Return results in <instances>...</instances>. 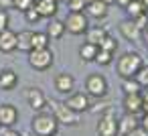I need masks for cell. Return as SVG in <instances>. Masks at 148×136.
I'll use <instances>...</instances> for the list:
<instances>
[{
	"instance_id": "obj_1",
	"label": "cell",
	"mask_w": 148,
	"mask_h": 136,
	"mask_svg": "<svg viewBox=\"0 0 148 136\" xmlns=\"http://www.w3.org/2000/svg\"><path fill=\"white\" fill-rule=\"evenodd\" d=\"M57 126H59V122H57V118L53 114L41 112V114H37L33 118L31 130H33L35 136H53V134H57Z\"/></svg>"
},
{
	"instance_id": "obj_2",
	"label": "cell",
	"mask_w": 148,
	"mask_h": 136,
	"mask_svg": "<svg viewBox=\"0 0 148 136\" xmlns=\"http://www.w3.org/2000/svg\"><path fill=\"white\" fill-rule=\"evenodd\" d=\"M55 57H53V51L47 47V49H31L29 51V65L37 71H47L51 65H53Z\"/></svg>"
},
{
	"instance_id": "obj_3",
	"label": "cell",
	"mask_w": 148,
	"mask_h": 136,
	"mask_svg": "<svg viewBox=\"0 0 148 136\" xmlns=\"http://www.w3.org/2000/svg\"><path fill=\"white\" fill-rule=\"evenodd\" d=\"M142 65H144V61L138 53H126L118 61V73L122 77H134Z\"/></svg>"
},
{
	"instance_id": "obj_4",
	"label": "cell",
	"mask_w": 148,
	"mask_h": 136,
	"mask_svg": "<svg viewBox=\"0 0 148 136\" xmlns=\"http://www.w3.org/2000/svg\"><path fill=\"white\" fill-rule=\"evenodd\" d=\"M65 25V31L71 33V35H83L89 27V21H87V14L85 12H69L67 19L63 21Z\"/></svg>"
},
{
	"instance_id": "obj_5",
	"label": "cell",
	"mask_w": 148,
	"mask_h": 136,
	"mask_svg": "<svg viewBox=\"0 0 148 136\" xmlns=\"http://www.w3.org/2000/svg\"><path fill=\"white\" fill-rule=\"evenodd\" d=\"M51 110H53V116L57 118V122H61V124L75 126V124L79 122V114L73 112L71 108H67L63 102H55V100H51Z\"/></svg>"
},
{
	"instance_id": "obj_6",
	"label": "cell",
	"mask_w": 148,
	"mask_h": 136,
	"mask_svg": "<svg viewBox=\"0 0 148 136\" xmlns=\"http://www.w3.org/2000/svg\"><path fill=\"white\" fill-rule=\"evenodd\" d=\"M97 134L99 136H116L118 134V120L114 116V112H106L101 118H99V124H97Z\"/></svg>"
},
{
	"instance_id": "obj_7",
	"label": "cell",
	"mask_w": 148,
	"mask_h": 136,
	"mask_svg": "<svg viewBox=\"0 0 148 136\" xmlns=\"http://www.w3.org/2000/svg\"><path fill=\"white\" fill-rule=\"evenodd\" d=\"M85 89H87V93L93 95V98H103L106 91H108L106 77H103V75H89L87 81H85Z\"/></svg>"
},
{
	"instance_id": "obj_8",
	"label": "cell",
	"mask_w": 148,
	"mask_h": 136,
	"mask_svg": "<svg viewBox=\"0 0 148 136\" xmlns=\"http://www.w3.org/2000/svg\"><path fill=\"white\" fill-rule=\"evenodd\" d=\"M18 120V110L12 106V104H2L0 106V128H10L14 126Z\"/></svg>"
},
{
	"instance_id": "obj_9",
	"label": "cell",
	"mask_w": 148,
	"mask_h": 136,
	"mask_svg": "<svg viewBox=\"0 0 148 136\" xmlns=\"http://www.w3.org/2000/svg\"><path fill=\"white\" fill-rule=\"evenodd\" d=\"M35 8L41 19H53L59 10V2L57 0H35Z\"/></svg>"
},
{
	"instance_id": "obj_10",
	"label": "cell",
	"mask_w": 148,
	"mask_h": 136,
	"mask_svg": "<svg viewBox=\"0 0 148 136\" xmlns=\"http://www.w3.org/2000/svg\"><path fill=\"white\" fill-rule=\"evenodd\" d=\"M63 104H65L67 108H71L73 112H77V114H79V112H83V110H87V108H89V98H87L85 93H81V91H79V93H71Z\"/></svg>"
},
{
	"instance_id": "obj_11",
	"label": "cell",
	"mask_w": 148,
	"mask_h": 136,
	"mask_svg": "<svg viewBox=\"0 0 148 136\" xmlns=\"http://www.w3.org/2000/svg\"><path fill=\"white\" fill-rule=\"evenodd\" d=\"M27 102H29V106H31L33 110H37V112L47 106L45 93H43L41 89H37V87H29V89H27Z\"/></svg>"
},
{
	"instance_id": "obj_12",
	"label": "cell",
	"mask_w": 148,
	"mask_h": 136,
	"mask_svg": "<svg viewBox=\"0 0 148 136\" xmlns=\"http://www.w3.org/2000/svg\"><path fill=\"white\" fill-rule=\"evenodd\" d=\"M0 51L2 53H12L16 51V33L10 29H4L0 33Z\"/></svg>"
},
{
	"instance_id": "obj_13",
	"label": "cell",
	"mask_w": 148,
	"mask_h": 136,
	"mask_svg": "<svg viewBox=\"0 0 148 136\" xmlns=\"http://www.w3.org/2000/svg\"><path fill=\"white\" fill-rule=\"evenodd\" d=\"M124 108L128 114H140L142 112V91L140 93H126L124 98Z\"/></svg>"
},
{
	"instance_id": "obj_14",
	"label": "cell",
	"mask_w": 148,
	"mask_h": 136,
	"mask_svg": "<svg viewBox=\"0 0 148 136\" xmlns=\"http://www.w3.org/2000/svg\"><path fill=\"white\" fill-rule=\"evenodd\" d=\"M75 87V79L69 75V73H59L55 77V89L59 93H71Z\"/></svg>"
},
{
	"instance_id": "obj_15",
	"label": "cell",
	"mask_w": 148,
	"mask_h": 136,
	"mask_svg": "<svg viewBox=\"0 0 148 136\" xmlns=\"http://www.w3.org/2000/svg\"><path fill=\"white\" fill-rule=\"evenodd\" d=\"M16 83H18V75L12 69H2L0 71V89L10 91V89L16 87Z\"/></svg>"
},
{
	"instance_id": "obj_16",
	"label": "cell",
	"mask_w": 148,
	"mask_h": 136,
	"mask_svg": "<svg viewBox=\"0 0 148 136\" xmlns=\"http://www.w3.org/2000/svg\"><path fill=\"white\" fill-rule=\"evenodd\" d=\"M87 16H93V19H103L108 14V4L101 2V0H93V2L85 4V10H83Z\"/></svg>"
},
{
	"instance_id": "obj_17",
	"label": "cell",
	"mask_w": 148,
	"mask_h": 136,
	"mask_svg": "<svg viewBox=\"0 0 148 136\" xmlns=\"http://www.w3.org/2000/svg\"><path fill=\"white\" fill-rule=\"evenodd\" d=\"M120 33L128 39V41H138L142 37V31L134 25V21H124L120 23Z\"/></svg>"
},
{
	"instance_id": "obj_18",
	"label": "cell",
	"mask_w": 148,
	"mask_h": 136,
	"mask_svg": "<svg viewBox=\"0 0 148 136\" xmlns=\"http://www.w3.org/2000/svg\"><path fill=\"white\" fill-rule=\"evenodd\" d=\"M138 126V118H136V114H128L126 112V116L122 118V120H118V132L120 134H128L132 128H136Z\"/></svg>"
},
{
	"instance_id": "obj_19",
	"label": "cell",
	"mask_w": 148,
	"mask_h": 136,
	"mask_svg": "<svg viewBox=\"0 0 148 136\" xmlns=\"http://www.w3.org/2000/svg\"><path fill=\"white\" fill-rule=\"evenodd\" d=\"M63 33H65V25H63V21L49 19V25H47V35H49V39H61Z\"/></svg>"
},
{
	"instance_id": "obj_20",
	"label": "cell",
	"mask_w": 148,
	"mask_h": 136,
	"mask_svg": "<svg viewBox=\"0 0 148 136\" xmlns=\"http://www.w3.org/2000/svg\"><path fill=\"white\" fill-rule=\"evenodd\" d=\"M31 39H33V31H21V33H16V49L29 53L33 49Z\"/></svg>"
},
{
	"instance_id": "obj_21",
	"label": "cell",
	"mask_w": 148,
	"mask_h": 136,
	"mask_svg": "<svg viewBox=\"0 0 148 136\" xmlns=\"http://www.w3.org/2000/svg\"><path fill=\"white\" fill-rule=\"evenodd\" d=\"M87 43H93V45H99L101 41H103V37L108 35V31L103 29V27H87Z\"/></svg>"
},
{
	"instance_id": "obj_22",
	"label": "cell",
	"mask_w": 148,
	"mask_h": 136,
	"mask_svg": "<svg viewBox=\"0 0 148 136\" xmlns=\"http://www.w3.org/2000/svg\"><path fill=\"white\" fill-rule=\"evenodd\" d=\"M97 51H99V47L93 45V43H83V45L79 47V55H81L83 61H93L95 55H97Z\"/></svg>"
},
{
	"instance_id": "obj_23",
	"label": "cell",
	"mask_w": 148,
	"mask_h": 136,
	"mask_svg": "<svg viewBox=\"0 0 148 136\" xmlns=\"http://www.w3.org/2000/svg\"><path fill=\"white\" fill-rule=\"evenodd\" d=\"M124 10L130 14V19H134V16L142 14V12H148V8L144 6V2H142V0H130V2H128V6H126Z\"/></svg>"
},
{
	"instance_id": "obj_24",
	"label": "cell",
	"mask_w": 148,
	"mask_h": 136,
	"mask_svg": "<svg viewBox=\"0 0 148 136\" xmlns=\"http://www.w3.org/2000/svg\"><path fill=\"white\" fill-rule=\"evenodd\" d=\"M49 35L47 33H33V39H31V45L33 49H47L49 47Z\"/></svg>"
},
{
	"instance_id": "obj_25",
	"label": "cell",
	"mask_w": 148,
	"mask_h": 136,
	"mask_svg": "<svg viewBox=\"0 0 148 136\" xmlns=\"http://www.w3.org/2000/svg\"><path fill=\"white\" fill-rule=\"evenodd\" d=\"M122 89H124V93H140V91H142V85H140L134 77H124Z\"/></svg>"
},
{
	"instance_id": "obj_26",
	"label": "cell",
	"mask_w": 148,
	"mask_h": 136,
	"mask_svg": "<svg viewBox=\"0 0 148 136\" xmlns=\"http://www.w3.org/2000/svg\"><path fill=\"white\" fill-rule=\"evenodd\" d=\"M97 47H99V49H103V51H110V53H114V51L118 49V41H116V39H112L110 35H106V37H103V41H101Z\"/></svg>"
},
{
	"instance_id": "obj_27",
	"label": "cell",
	"mask_w": 148,
	"mask_h": 136,
	"mask_svg": "<svg viewBox=\"0 0 148 136\" xmlns=\"http://www.w3.org/2000/svg\"><path fill=\"white\" fill-rule=\"evenodd\" d=\"M134 79L142 85V87H148V65H142L138 69V73L134 75Z\"/></svg>"
},
{
	"instance_id": "obj_28",
	"label": "cell",
	"mask_w": 148,
	"mask_h": 136,
	"mask_svg": "<svg viewBox=\"0 0 148 136\" xmlns=\"http://www.w3.org/2000/svg\"><path fill=\"white\" fill-rule=\"evenodd\" d=\"M112 55H114V53H110V51H103V49H99L93 61H97L99 65H108V63H112Z\"/></svg>"
},
{
	"instance_id": "obj_29",
	"label": "cell",
	"mask_w": 148,
	"mask_h": 136,
	"mask_svg": "<svg viewBox=\"0 0 148 136\" xmlns=\"http://www.w3.org/2000/svg\"><path fill=\"white\" fill-rule=\"evenodd\" d=\"M132 21H134V25H136L140 31H146V29H148V12L138 14V16H134Z\"/></svg>"
},
{
	"instance_id": "obj_30",
	"label": "cell",
	"mask_w": 148,
	"mask_h": 136,
	"mask_svg": "<svg viewBox=\"0 0 148 136\" xmlns=\"http://www.w3.org/2000/svg\"><path fill=\"white\" fill-rule=\"evenodd\" d=\"M25 19H27V23L35 25V23H39V21H41V14L37 12V8H35V6H31L29 10H25Z\"/></svg>"
},
{
	"instance_id": "obj_31",
	"label": "cell",
	"mask_w": 148,
	"mask_h": 136,
	"mask_svg": "<svg viewBox=\"0 0 148 136\" xmlns=\"http://www.w3.org/2000/svg\"><path fill=\"white\" fill-rule=\"evenodd\" d=\"M67 6H69V12H83L85 10V2H83V0H69Z\"/></svg>"
},
{
	"instance_id": "obj_32",
	"label": "cell",
	"mask_w": 148,
	"mask_h": 136,
	"mask_svg": "<svg viewBox=\"0 0 148 136\" xmlns=\"http://www.w3.org/2000/svg\"><path fill=\"white\" fill-rule=\"evenodd\" d=\"M31 6H35V0H14V8L21 10V12L29 10Z\"/></svg>"
},
{
	"instance_id": "obj_33",
	"label": "cell",
	"mask_w": 148,
	"mask_h": 136,
	"mask_svg": "<svg viewBox=\"0 0 148 136\" xmlns=\"http://www.w3.org/2000/svg\"><path fill=\"white\" fill-rule=\"evenodd\" d=\"M8 23H10L8 10H2V8H0V33H2L4 29H8Z\"/></svg>"
},
{
	"instance_id": "obj_34",
	"label": "cell",
	"mask_w": 148,
	"mask_h": 136,
	"mask_svg": "<svg viewBox=\"0 0 148 136\" xmlns=\"http://www.w3.org/2000/svg\"><path fill=\"white\" fill-rule=\"evenodd\" d=\"M126 136H148V132H146V130H144V128L138 124V126H136V128H132V130H130Z\"/></svg>"
},
{
	"instance_id": "obj_35",
	"label": "cell",
	"mask_w": 148,
	"mask_h": 136,
	"mask_svg": "<svg viewBox=\"0 0 148 136\" xmlns=\"http://www.w3.org/2000/svg\"><path fill=\"white\" fill-rule=\"evenodd\" d=\"M0 8H2V10L14 8V0H0Z\"/></svg>"
},
{
	"instance_id": "obj_36",
	"label": "cell",
	"mask_w": 148,
	"mask_h": 136,
	"mask_svg": "<svg viewBox=\"0 0 148 136\" xmlns=\"http://www.w3.org/2000/svg\"><path fill=\"white\" fill-rule=\"evenodd\" d=\"M138 124H140V126H142V128L148 132V112H144V116H142V120H140Z\"/></svg>"
},
{
	"instance_id": "obj_37",
	"label": "cell",
	"mask_w": 148,
	"mask_h": 136,
	"mask_svg": "<svg viewBox=\"0 0 148 136\" xmlns=\"http://www.w3.org/2000/svg\"><path fill=\"white\" fill-rule=\"evenodd\" d=\"M142 112H148V91L142 93Z\"/></svg>"
},
{
	"instance_id": "obj_38",
	"label": "cell",
	"mask_w": 148,
	"mask_h": 136,
	"mask_svg": "<svg viewBox=\"0 0 148 136\" xmlns=\"http://www.w3.org/2000/svg\"><path fill=\"white\" fill-rule=\"evenodd\" d=\"M2 136H21L16 130H10V128H6V130H2Z\"/></svg>"
},
{
	"instance_id": "obj_39",
	"label": "cell",
	"mask_w": 148,
	"mask_h": 136,
	"mask_svg": "<svg viewBox=\"0 0 148 136\" xmlns=\"http://www.w3.org/2000/svg\"><path fill=\"white\" fill-rule=\"evenodd\" d=\"M114 2H116L118 6H122V8H126V6H128V2H130V0H114Z\"/></svg>"
},
{
	"instance_id": "obj_40",
	"label": "cell",
	"mask_w": 148,
	"mask_h": 136,
	"mask_svg": "<svg viewBox=\"0 0 148 136\" xmlns=\"http://www.w3.org/2000/svg\"><path fill=\"white\" fill-rule=\"evenodd\" d=\"M144 43H146V47H148V29H146V33H144Z\"/></svg>"
},
{
	"instance_id": "obj_41",
	"label": "cell",
	"mask_w": 148,
	"mask_h": 136,
	"mask_svg": "<svg viewBox=\"0 0 148 136\" xmlns=\"http://www.w3.org/2000/svg\"><path fill=\"white\" fill-rule=\"evenodd\" d=\"M101 2H106V4L110 6V4H114V0H101Z\"/></svg>"
},
{
	"instance_id": "obj_42",
	"label": "cell",
	"mask_w": 148,
	"mask_h": 136,
	"mask_svg": "<svg viewBox=\"0 0 148 136\" xmlns=\"http://www.w3.org/2000/svg\"><path fill=\"white\" fill-rule=\"evenodd\" d=\"M142 2H144V6H146V8H148V0H142Z\"/></svg>"
},
{
	"instance_id": "obj_43",
	"label": "cell",
	"mask_w": 148,
	"mask_h": 136,
	"mask_svg": "<svg viewBox=\"0 0 148 136\" xmlns=\"http://www.w3.org/2000/svg\"><path fill=\"white\" fill-rule=\"evenodd\" d=\"M83 2H85V4H89V2H93V0H83Z\"/></svg>"
},
{
	"instance_id": "obj_44",
	"label": "cell",
	"mask_w": 148,
	"mask_h": 136,
	"mask_svg": "<svg viewBox=\"0 0 148 136\" xmlns=\"http://www.w3.org/2000/svg\"><path fill=\"white\" fill-rule=\"evenodd\" d=\"M63 2H69V0H63Z\"/></svg>"
},
{
	"instance_id": "obj_45",
	"label": "cell",
	"mask_w": 148,
	"mask_h": 136,
	"mask_svg": "<svg viewBox=\"0 0 148 136\" xmlns=\"http://www.w3.org/2000/svg\"><path fill=\"white\" fill-rule=\"evenodd\" d=\"M57 2H61V0H57Z\"/></svg>"
},
{
	"instance_id": "obj_46",
	"label": "cell",
	"mask_w": 148,
	"mask_h": 136,
	"mask_svg": "<svg viewBox=\"0 0 148 136\" xmlns=\"http://www.w3.org/2000/svg\"><path fill=\"white\" fill-rule=\"evenodd\" d=\"M53 136H57V134H53Z\"/></svg>"
}]
</instances>
